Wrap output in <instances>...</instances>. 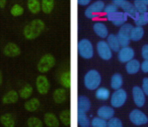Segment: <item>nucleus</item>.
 Segmentation results:
<instances>
[{
    "label": "nucleus",
    "mask_w": 148,
    "mask_h": 127,
    "mask_svg": "<svg viewBox=\"0 0 148 127\" xmlns=\"http://www.w3.org/2000/svg\"><path fill=\"white\" fill-rule=\"evenodd\" d=\"M46 28V24L42 19L36 18L23 27V34L27 41H34L42 34Z\"/></svg>",
    "instance_id": "nucleus-1"
},
{
    "label": "nucleus",
    "mask_w": 148,
    "mask_h": 127,
    "mask_svg": "<svg viewBox=\"0 0 148 127\" xmlns=\"http://www.w3.org/2000/svg\"><path fill=\"white\" fill-rule=\"evenodd\" d=\"M101 83V76L97 70H89L83 78L84 87L89 91H95L99 89Z\"/></svg>",
    "instance_id": "nucleus-2"
},
{
    "label": "nucleus",
    "mask_w": 148,
    "mask_h": 127,
    "mask_svg": "<svg viewBox=\"0 0 148 127\" xmlns=\"http://www.w3.org/2000/svg\"><path fill=\"white\" fill-rule=\"evenodd\" d=\"M56 65V59L51 53H45L42 55V57L39 59L37 63V69L41 75H44L46 73L50 72Z\"/></svg>",
    "instance_id": "nucleus-3"
},
{
    "label": "nucleus",
    "mask_w": 148,
    "mask_h": 127,
    "mask_svg": "<svg viewBox=\"0 0 148 127\" xmlns=\"http://www.w3.org/2000/svg\"><path fill=\"white\" fill-rule=\"evenodd\" d=\"M77 51L78 55L84 59H92L95 55V49L93 45L89 39H82L78 41L77 43Z\"/></svg>",
    "instance_id": "nucleus-4"
},
{
    "label": "nucleus",
    "mask_w": 148,
    "mask_h": 127,
    "mask_svg": "<svg viewBox=\"0 0 148 127\" xmlns=\"http://www.w3.org/2000/svg\"><path fill=\"white\" fill-rule=\"evenodd\" d=\"M133 24H131L129 22H126L125 24H123L120 27L119 31H118V33L116 35H117L121 47H129V43L131 41H130V33H131V30L133 29Z\"/></svg>",
    "instance_id": "nucleus-5"
},
{
    "label": "nucleus",
    "mask_w": 148,
    "mask_h": 127,
    "mask_svg": "<svg viewBox=\"0 0 148 127\" xmlns=\"http://www.w3.org/2000/svg\"><path fill=\"white\" fill-rule=\"evenodd\" d=\"M111 105L113 108H121L127 101V92L124 89L117 90L111 94Z\"/></svg>",
    "instance_id": "nucleus-6"
},
{
    "label": "nucleus",
    "mask_w": 148,
    "mask_h": 127,
    "mask_svg": "<svg viewBox=\"0 0 148 127\" xmlns=\"http://www.w3.org/2000/svg\"><path fill=\"white\" fill-rule=\"evenodd\" d=\"M51 88L50 81L45 75H40L36 79V89L41 95H47Z\"/></svg>",
    "instance_id": "nucleus-7"
},
{
    "label": "nucleus",
    "mask_w": 148,
    "mask_h": 127,
    "mask_svg": "<svg viewBox=\"0 0 148 127\" xmlns=\"http://www.w3.org/2000/svg\"><path fill=\"white\" fill-rule=\"evenodd\" d=\"M129 119L131 123H133L136 126H142V125H145L148 122V117L139 109L132 110L129 114Z\"/></svg>",
    "instance_id": "nucleus-8"
},
{
    "label": "nucleus",
    "mask_w": 148,
    "mask_h": 127,
    "mask_svg": "<svg viewBox=\"0 0 148 127\" xmlns=\"http://www.w3.org/2000/svg\"><path fill=\"white\" fill-rule=\"evenodd\" d=\"M97 51L99 57L103 61H109L113 57V51L108 45L107 41H99L97 43Z\"/></svg>",
    "instance_id": "nucleus-9"
},
{
    "label": "nucleus",
    "mask_w": 148,
    "mask_h": 127,
    "mask_svg": "<svg viewBox=\"0 0 148 127\" xmlns=\"http://www.w3.org/2000/svg\"><path fill=\"white\" fill-rule=\"evenodd\" d=\"M107 19L109 21H111L115 26L121 27L123 24H125L127 22L128 16L125 12L123 11H117L115 13H112V14L107 15Z\"/></svg>",
    "instance_id": "nucleus-10"
},
{
    "label": "nucleus",
    "mask_w": 148,
    "mask_h": 127,
    "mask_svg": "<svg viewBox=\"0 0 148 127\" xmlns=\"http://www.w3.org/2000/svg\"><path fill=\"white\" fill-rule=\"evenodd\" d=\"M134 57H135V51L131 47H121V49L118 51V59L122 63H127L128 61L134 59Z\"/></svg>",
    "instance_id": "nucleus-11"
},
{
    "label": "nucleus",
    "mask_w": 148,
    "mask_h": 127,
    "mask_svg": "<svg viewBox=\"0 0 148 127\" xmlns=\"http://www.w3.org/2000/svg\"><path fill=\"white\" fill-rule=\"evenodd\" d=\"M132 95H133V101L135 103V105L138 107V108H142L145 104V94L142 91L141 87L138 86H134L133 89H132Z\"/></svg>",
    "instance_id": "nucleus-12"
},
{
    "label": "nucleus",
    "mask_w": 148,
    "mask_h": 127,
    "mask_svg": "<svg viewBox=\"0 0 148 127\" xmlns=\"http://www.w3.org/2000/svg\"><path fill=\"white\" fill-rule=\"evenodd\" d=\"M21 53V47L14 43H8L3 47V55L8 57H16Z\"/></svg>",
    "instance_id": "nucleus-13"
},
{
    "label": "nucleus",
    "mask_w": 148,
    "mask_h": 127,
    "mask_svg": "<svg viewBox=\"0 0 148 127\" xmlns=\"http://www.w3.org/2000/svg\"><path fill=\"white\" fill-rule=\"evenodd\" d=\"M97 117L103 119L106 121H109L115 116V110L112 106H101L97 111Z\"/></svg>",
    "instance_id": "nucleus-14"
},
{
    "label": "nucleus",
    "mask_w": 148,
    "mask_h": 127,
    "mask_svg": "<svg viewBox=\"0 0 148 127\" xmlns=\"http://www.w3.org/2000/svg\"><path fill=\"white\" fill-rule=\"evenodd\" d=\"M92 29H93V32L99 37H101V39H107L109 36V29H108L107 25L103 22H101V21L95 22Z\"/></svg>",
    "instance_id": "nucleus-15"
},
{
    "label": "nucleus",
    "mask_w": 148,
    "mask_h": 127,
    "mask_svg": "<svg viewBox=\"0 0 148 127\" xmlns=\"http://www.w3.org/2000/svg\"><path fill=\"white\" fill-rule=\"evenodd\" d=\"M67 97H68L67 91L64 88L56 89L53 93V100L57 104H63V103H65L66 100H67Z\"/></svg>",
    "instance_id": "nucleus-16"
},
{
    "label": "nucleus",
    "mask_w": 148,
    "mask_h": 127,
    "mask_svg": "<svg viewBox=\"0 0 148 127\" xmlns=\"http://www.w3.org/2000/svg\"><path fill=\"white\" fill-rule=\"evenodd\" d=\"M19 99V95L18 92L14 90H10L8 92H6L2 97V103L4 105H8V104H15V103L18 101Z\"/></svg>",
    "instance_id": "nucleus-17"
},
{
    "label": "nucleus",
    "mask_w": 148,
    "mask_h": 127,
    "mask_svg": "<svg viewBox=\"0 0 148 127\" xmlns=\"http://www.w3.org/2000/svg\"><path fill=\"white\" fill-rule=\"evenodd\" d=\"M91 103L86 96H79L77 99V111H82L87 113L90 110Z\"/></svg>",
    "instance_id": "nucleus-18"
},
{
    "label": "nucleus",
    "mask_w": 148,
    "mask_h": 127,
    "mask_svg": "<svg viewBox=\"0 0 148 127\" xmlns=\"http://www.w3.org/2000/svg\"><path fill=\"white\" fill-rule=\"evenodd\" d=\"M44 123L47 125L48 127H59L60 120L54 113H46L44 115Z\"/></svg>",
    "instance_id": "nucleus-19"
},
{
    "label": "nucleus",
    "mask_w": 148,
    "mask_h": 127,
    "mask_svg": "<svg viewBox=\"0 0 148 127\" xmlns=\"http://www.w3.org/2000/svg\"><path fill=\"white\" fill-rule=\"evenodd\" d=\"M0 123L3 127H15L16 125V120L14 116L10 113H5L1 115L0 117Z\"/></svg>",
    "instance_id": "nucleus-20"
},
{
    "label": "nucleus",
    "mask_w": 148,
    "mask_h": 127,
    "mask_svg": "<svg viewBox=\"0 0 148 127\" xmlns=\"http://www.w3.org/2000/svg\"><path fill=\"white\" fill-rule=\"evenodd\" d=\"M140 66H141V63H140L138 59H134L126 63V66H125L126 72H127L129 75H135L139 72Z\"/></svg>",
    "instance_id": "nucleus-21"
},
{
    "label": "nucleus",
    "mask_w": 148,
    "mask_h": 127,
    "mask_svg": "<svg viewBox=\"0 0 148 127\" xmlns=\"http://www.w3.org/2000/svg\"><path fill=\"white\" fill-rule=\"evenodd\" d=\"M124 84L123 76L120 73H115L111 78V88L114 89L115 91L122 89Z\"/></svg>",
    "instance_id": "nucleus-22"
},
{
    "label": "nucleus",
    "mask_w": 148,
    "mask_h": 127,
    "mask_svg": "<svg viewBox=\"0 0 148 127\" xmlns=\"http://www.w3.org/2000/svg\"><path fill=\"white\" fill-rule=\"evenodd\" d=\"M106 7V4L103 1L101 0H97V1H93L92 3H90V6H88L87 8L90 10V12L92 14H95L97 16L99 13L103 12V9Z\"/></svg>",
    "instance_id": "nucleus-23"
},
{
    "label": "nucleus",
    "mask_w": 148,
    "mask_h": 127,
    "mask_svg": "<svg viewBox=\"0 0 148 127\" xmlns=\"http://www.w3.org/2000/svg\"><path fill=\"white\" fill-rule=\"evenodd\" d=\"M23 106L27 112H36L41 106V102L38 98H29Z\"/></svg>",
    "instance_id": "nucleus-24"
},
{
    "label": "nucleus",
    "mask_w": 148,
    "mask_h": 127,
    "mask_svg": "<svg viewBox=\"0 0 148 127\" xmlns=\"http://www.w3.org/2000/svg\"><path fill=\"white\" fill-rule=\"evenodd\" d=\"M34 92V87L31 84H25V86H23L18 91L19 98L25 99V100H29L31 98V96L33 95Z\"/></svg>",
    "instance_id": "nucleus-25"
},
{
    "label": "nucleus",
    "mask_w": 148,
    "mask_h": 127,
    "mask_svg": "<svg viewBox=\"0 0 148 127\" xmlns=\"http://www.w3.org/2000/svg\"><path fill=\"white\" fill-rule=\"evenodd\" d=\"M27 6L29 11L33 14H39L42 11L41 1L39 0H29L27 2Z\"/></svg>",
    "instance_id": "nucleus-26"
},
{
    "label": "nucleus",
    "mask_w": 148,
    "mask_h": 127,
    "mask_svg": "<svg viewBox=\"0 0 148 127\" xmlns=\"http://www.w3.org/2000/svg\"><path fill=\"white\" fill-rule=\"evenodd\" d=\"M107 43L110 47V49H112V51H119L121 49V45L118 41L117 35L115 34H109V36L107 37Z\"/></svg>",
    "instance_id": "nucleus-27"
},
{
    "label": "nucleus",
    "mask_w": 148,
    "mask_h": 127,
    "mask_svg": "<svg viewBox=\"0 0 148 127\" xmlns=\"http://www.w3.org/2000/svg\"><path fill=\"white\" fill-rule=\"evenodd\" d=\"M59 83L64 89H69L71 86V75L69 71H64L59 77Z\"/></svg>",
    "instance_id": "nucleus-28"
},
{
    "label": "nucleus",
    "mask_w": 148,
    "mask_h": 127,
    "mask_svg": "<svg viewBox=\"0 0 148 127\" xmlns=\"http://www.w3.org/2000/svg\"><path fill=\"white\" fill-rule=\"evenodd\" d=\"M95 98L99 101H107L111 98V92L105 87H99L95 90Z\"/></svg>",
    "instance_id": "nucleus-29"
},
{
    "label": "nucleus",
    "mask_w": 148,
    "mask_h": 127,
    "mask_svg": "<svg viewBox=\"0 0 148 127\" xmlns=\"http://www.w3.org/2000/svg\"><path fill=\"white\" fill-rule=\"evenodd\" d=\"M144 36V29L143 27L134 26L130 33V41H139Z\"/></svg>",
    "instance_id": "nucleus-30"
},
{
    "label": "nucleus",
    "mask_w": 148,
    "mask_h": 127,
    "mask_svg": "<svg viewBox=\"0 0 148 127\" xmlns=\"http://www.w3.org/2000/svg\"><path fill=\"white\" fill-rule=\"evenodd\" d=\"M77 123L80 127H90V120L82 111H77Z\"/></svg>",
    "instance_id": "nucleus-31"
},
{
    "label": "nucleus",
    "mask_w": 148,
    "mask_h": 127,
    "mask_svg": "<svg viewBox=\"0 0 148 127\" xmlns=\"http://www.w3.org/2000/svg\"><path fill=\"white\" fill-rule=\"evenodd\" d=\"M42 5V11L45 14H50L53 11L54 7H55V2L53 0H43L41 2Z\"/></svg>",
    "instance_id": "nucleus-32"
},
{
    "label": "nucleus",
    "mask_w": 148,
    "mask_h": 127,
    "mask_svg": "<svg viewBox=\"0 0 148 127\" xmlns=\"http://www.w3.org/2000/svg\"><path fill=\"white\" fill-rule=\"evenodd\" d=\"M133 5L137 13H139V14H145L148 12V6L144 4L143 0H135L133 2Z\"/></svg>",
    "instance_id": "nucleus-33"
},
{
    "label": "nucleus",
    "mask_w": 148,
    "mask_h": 127,
    "mask_svg": "<svg viewBox=\"0 0 148 127\" xmlns=\"http://www.w3.org/2000/svg\"><path fill=\"white\" fill-rule=\"evenodd\" d=\"M59 120L64 126H69L70 125V111L69 109H64L61 111L59 115Z\"/></svg>",
    "instance_id": "nucleus-34"
},
{
    "label": "nucleus",
    "mask_w": 148,
    "mask_h": 127,
    "mask_svg": "<svg viewBox=\"0 0 148 127\" xmlns=\"http://www.w3.org/2000/svg\"><path fill=\"white\" fill-rule=\"evenodd\" d=\"M134 23H135L136 26H140L143 27L144 25H146L148 23V17L147 14H139L138 13L137 16L134 18Z\"/></svg>",
    "instance_id": "nucleus-35"
},
{
    "label": "nucleus",
    "mask_w": 148,
    "mask_h": 127,
    "mask_svg": "<svg viewBox=\"0 0 148 127\" xmlns=\"http://www.w3.org/2000/svg\"><path fill=\"white\" fill-rule=\"evenodd\" d=\"M25 13V8L21 4H14L10 8V14L13 17H19Z\"/></svg>",
    "instance_id": "nucleus-36"
},
{
    "label": "nucleus",
    "mask_w": 148,
    "mask_h": 127,
    "mask_svg": "<svg viewBox=\"0 0 148 127\" xmlns=\"http://www.w3.org/2000/svg\"><path fill=\"white\" fill-rule=\"evenodd\" d=\"M27 127H43L44 126V122L38 117H29L27 121Z\"/></svg>",
    "instance_id": "nucleus-37"
},
{
    "label": "nucleus",
    "mask_w": 148,
    "mask_h": 127,
    "mask_svg": "<svg viewBox=\"0 0 148 127\" xmlns=\"http://www.w3.org/2000/svg\"><path fill=\"white\" fill-rule=\"evenodd\" d=\"M108 121L99 118V117H93L92 120L90 121L91 127H107Z\"/></svg>",
    "instance_id": "nucleus-38"
},
{
    "label": "nucleus",
    "mask_w": 148,
    "mask_h": 127,
    "mask_svg": "<svg viewBox=\"0 0 148 127\" xmlns=\"http://www.w3.org/2000/svg\"><path fill=\"white\" fill-rule=\"evenodd\" d=\"M107 127H123V122L121 121V119L117 118V117H113L108 121Z\"/></svg>",
    "instance_id": "nucleus-39"
},
{
    "label": "nucleus",
    "mask_w": 148,
    "mask_h": 127,
    "mask_svg": "<svg viewBox=\"0 0 148 127\" xmlns=\"http://www.w3.org/2000/svg\"><path fill=\"white\" fill-rule=\"evenodd\" d=\"M118 11V7L116 6L115 4H113V3H110V4H107L105 7V9H103V12L106 13V14H112V13H115Z\"/></svg>",
    "instance_id": "nucleus-40"
},
{
    "label": "nucleus",
    "mask_w": 148,
    "mask_h": 127,
    "mask_svg": "<svg viewBox=\"0 0 148 127\" xmlns=\"http://www.w3.org/2000/svg\"><path fill=\"white\" fill-rule=\"evenodd\" d=\"M141 55L144 59V61H148V43L144 45L141 49Z\"/></svg>",
    "instance_id": "nucleus-41"
},
{
    "label": "nucleus",
    "mask_w": 148,
    "mask_h": 127,
    "mask_svg": "<svg viewBox=\"0 0 148 127\" xmlns=\"http://www.w3.org/2000/svg\"><path fill=\"white\" fill-rule=\"evenodd\" d=\"M141 89H142V91L144 92V94H145V96H146V95L148 96V78H144L143 80H142Z\"/></svg>",
    "instance_id": "nucleus-42"
},
{
    "label": "nucleus",
    "mask_w": 148,
    "mask_h": 127,
    "mask_svg": "<svg viewBox=\"0 0 148 127\" xmlns=\"http://www.w3.org/2000/svg\"><path fill=\"white\" fill-rule=\"evenodd\" d=\"M140 70L143 73H148V61H143L141 63V66H140Z\"/></svg>",
    "instance_id": "nucleus-43"
},
{
    "label": "nucleus",
    "mask_w": 148,
    "mask_h": 127,
    "mask_svg": "<svg viewBox=\"0 0 148 127\" xmlns=\"http://www.w3.org/2000/svg\"><path fill=\"white\" fill-rule=\"evenodd\" d=\"M78 4L82 5V6H86V5L90 4V0H78Z\"/></svg>",
    "instance_id": "nucleus-44"
},
{
    "label": "nucleus",
    "mask_w": 148,
    "mask_h": 127,
    "mask_svg": "<svg viewBox=\"0 0 148 127\" xmlns=\"http://www.w3.org/2000/svg\"><path fill=\"white\" fill-rule=\"evenodd\" d=\"M6 0H0V8H5L6 6Z\"/></svg>",
    "instance_id": "nucleus-45"
},
{
    "label": "nucleus",
    "mask_w": 148,
    "mask_h": 127,
    "mask_svg": "<svg viewBox=\"0 0 148 127\" xmlns=\"http://www.w3.org/2000/svg\"><path fill=\"white\" fill-rule=\"evenodd\" d=\"M2 83H3V76H2V72H1V70H0V87H1Z\"/></svg>",
    "instance_id": "nucleus-46"
},
{
    "label": "nucleus",
    "mask_w": 148,
    "mask_h": 127,
    "mask_svg": "<svg viewBox=\"0 0 148 127\" xmlns=\"http://www.w3.org/2000/svg\"><path fill=\"white\" fill-rule=\"evenodd\" d=\"M143 2H144V4L148 6V0H143Z\"/></svg>",
    "instance_id": "nucleus-47"
},
{
    "label": "nucleus",
    "mask_w": 148,
    "mask_h": 127,
    "mask_svg": "<svg viewBox=\"0 0 148 127\" xmlns=\"http://www.w3.org/2000/svg\"><path fill=\"white\" fill-rule=\"evenodd\" d=\"M146 14H147V17H148V12H147V13H146Z\"/></svg>",
    "instance_id": "nucleus-48"
}]
</instances>
